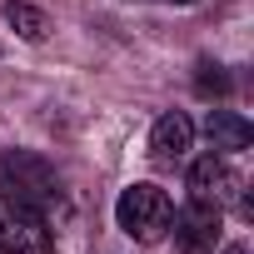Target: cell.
I'll list each match as a JSON object with an SVG mask.
<instances>
[{"label": "cell", "instance_id": "obj_1", "mask_svg": "<svg viewBox=\"0 0 254 254\" xmlns=\"http://www.w3.org/2000/svg\"><path fill=\"white\" fill-rule=\"evenodd\" d=\"M0 194H10L30 209H55L65 204V180L55 175V165L35 150H5L0 155Z\"/></svg>", "mask_w": 254, "mask_h": 254}, {"label": "cell", "instance_id": "obj_2", "mask_svg": "<svg viewBox=\"0 0 254 254\" xmlns=\"http://www.w3.org/2000/svg\"><path fill=\"white\" fill-rule=\"evenodd\" d=\"M170 214H175V204H170V194L160 185H130L115 199V224L140 244H155L170 229Z\"/></svg>", "mask_w": 254, "mask_h": 254}, {"label": "cell", "instance_id": "obj_3", "mask_svg": "<svg viewBox=\"0 0 254 254\" xmlns=\"http://www.w3.org/2000/svg\"><path fill=\"white\" fill-rule=\"evenodd\" d=\"M0 254H55V234L40 209L0 194Z\"/></svg>", "mask_w": 254, "mask_h": 254}, {"label": "cell", "instance_id": "obj_4", "mask_svg": "<svg viewBox=\"0 0 254 254\" xmlns=\"http://www.w3.org/2000/svg\"><path fill=\"white\" fill-rule=\"evenodd\" d=\"M170 224H175L180 254H214V244L224 234V209L219 204H204V199H190L185 209L170 214Z\"/></svg>", "mask_w": 254, "mask_h": 254}, {"label": "cell", "instance_id": "obj_5", "mask_svg": "<svg viewBox=\"0 0 254 254\" xmlns=\"http://www.w3.org/2000/svg\"><path fill=\"white\" fill-rule=\"evenodd\" d=\"M239 190H244V185H239V175L224 165V155L209 150V155H199V160L190 165V199H204V204H219V209H224V204L239 199Z\"/></svg>", "mask_w": 254, "mask_h": 254}, {"label": "cell", "instance_id": "obj_6", "mask_svg": "<svg viewBox=\"0 0 254 254\" xmlns=\"http://www.w3.org/2000/svg\"><path fill=\"white\" fill-rule=\"evenodd\" d=\"M190 145H194V120H190L185 110H170V115L155 120V130H150V155H155V165H180V160L190 155Z\"/></svg>", "mask_w": 254, "mask_h": 254}, {"label": "cell", "instance_id": "obj_7", "mask_svg": "<svg viewBox=\"0 0 254 254\" xmlns=\"http://www.w3.org/2000/svg\"><path fill=\"white\" fill-rule=\"evenodd\" d=\"M204 135H209L214 155H234V150H249V140H254V125H249L244 115H234V110H209V120H204Z\"/></svg>", "mask_w": 254, "mask_h": 254}, {"label": "cell", "instance_id": "obj_8", "mask_svg": "<svg viewBox=\"0 0 254 254\" xmlns=\"http://www.w3.org/2000/svg\"><path fill=\"white\" fill-rule=\"evenodd\" d=\"M5 25H10L20 40H30V45H40V40L50 35V20H45V10L25 5V0H5Z\"/></svg>", "mask_w": 254, "mask_h": 254}, {"label": "cell", "instance_id": "obj_9", "mask_svg": "<svg viewBox=\"0 0 254 254\" xmlns=\"http://www.w3.org/2000/svg\"><path fill=\"white\" fill-rule=\"evenodd\" d=\"M219 254H249V244H224Z\"/></svg>", "mask_w": 254, "mask_h": 254}, {"label": "cell", "instance_id": "obj_10", "mask_svg": "<svg viewBox=\"0 0 254 254\" xmlns=\"http://www.w3.org/2000/svg\"><path fill=\"white\" fill-rule=\"evenodd\" d=\"M165 5H194V0H165Z\"/></svg>", "mask_w": 254, "mask_h": 254}]
</instances>
